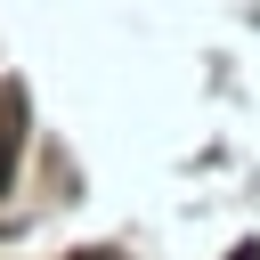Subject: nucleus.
<instances>
[{
	"label": "nucleus",
	"instance_id": "1",
	"mask_svg": "<svg viewBox=\"0 0 260 260\" xmlns=\"http://www.w3.org/2000/svg\"><path fill=\"white\" fill-rule=\"evenodd\" d=\"M8 171H16V89H0V195H8Z\"/></svg>",
	"mask_w": 260,
	"mask_h": 260
},
{
	"label": "nucleus",
	"instance_id": "2",
	"mask_svg": "<svg viewBox=\"0 0 260 260\" xmlns=\"http://www.w3.org/2000/svg\"><path fill=\"white\" fill-rule=\"evenodd\" d=\"M236 260H260V252H252V244H244V252H236Z\"/></svg>",
	"mask_w": 260,
	"mask_h": 260
},
{
	"label": "nucleus",
	"instance_id": "3",
	"mask_svg": "<svg viewBox=\"0 0 260 260\" xmlns=\"http://www.w3.org/2000/svg\"><path fill=\"white\" fill-rule=\"evenodd\" d=\"M89 260H98V252H89Z\"/></svg>",
	"mask_w": 260,
	"mask_h": 260
}]
</instances>
